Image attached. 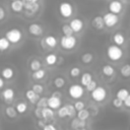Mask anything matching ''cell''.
Returning a JSON list of instances; mask_svg holds the SVG:
<instances>
[{
    "mask_svg": "<svg viewBox=\"0 0 130 130\" xmlns=\"http://www.w3.org/2000/svg\"><path fill=\"white\" fill-rule=\"evenodd\" d=\"M124 53L123 50L120 48V46L117 45H111L107 48V56L112 61H118L123 57Z\"/></svg>",
    "mask_w": 130,
    "mask_h": 130,
    "instance_id": "cell-1",
    "label": "cell"
},
{
    "mask_svg": "<svg viewBox=\"0 0 130 130\" xmlns=\"http://www.w3.org/2000/svg\"><path fill=\"white\" fill-rule=\"evenodd\" d=\"M74 11L73 5L68 1H62L59 4V13L63 18H69L72 16Z\"/></svg>",
    "mask_w": 130,
    "mask_h": 130,
    "instance_id": "cell-2",
    "label": "cell"
},
{
    "mask_svg": "<svg viewBox=\"0 0 130 130\" xmlns=\"http://www.w3.org/2000/svg\"><path fill=\"white\" fill-rule=\"evenodd\" d=\"M5 38L9 41L10 44H17L22 39V32L18 28H11L6 31Z\"/></svg>",
    "mask_w": 130,
    "mask_h": 130,
    "instance_id": "cell-3",
    "label": "cell"
},
{
    "mask_svg": "<svg viewBox=\"0 0 130 130\" xmlns=\"http://www.w3.org/2000/svg\"><path fill=\"white\" fill-rule=\"evenodd\" d=\"M76 43H77V40L76 38L71 35V36H64L61 38V41H60V45L62 47V49L64 50H72L76 47Z\"/></svg>",
    "mask_w": 130,
    "mask_h": 130,
    "instance_id": "cell-4",
    "label": "cell"
},
{
    "mask_svg": "<svg viewBox=\"0 0 130 130\" xmlns=\"http://www.w3.org/2000/svg\"><path fill=\"white\" fill-rule=\"evenodd\" d=\"M68 93L71 99L78 100V99L82 98V95L84 93V88L80 84H72V85H70V87L68 89Z\"/></svg>",
    "mask_w": 130,
    "mask_h": 130,
    "instance_id": "cell-5",
    "label": "cell"
},
{
    "mask_svg": "<svg viewBox=\"0 0 130 130\" xmlns=\"http://www.w3.org/2000/svg\"><path fill=\"white\" fill-rule=\"evenodd\" d=\"M91 99L95 102H103L107 98V90L103 86H96L93 90L90 91Z\"/></svg>",
    "mask_w": 130,
    "mask_h": 130,
    "instance_id": "cell-6",
    "label": "cell"
},
{
    "mask_svg": "<svg viewBox=\"0 0 130 130\" xmlns=\"http://www.w3.org/2000/svg\"><path fill=\"white\" fill-rule=\"evenodd\" d=\"M103 20H104V24L107 27H113L115 26L118 21H119V17L117 14L112 13V12H108L103 16Z\"/></svg>",
    "mask_w": 130,
    "mask_h": 130,
    "instance_id": "cell-7",
    "label": "cell"
},
{
    "mask_svg": "<svg viewBox=\"0 0 130 130\" xmlns=\"http://www.w3.org/2000/svg\"><path fill=\"white\" fill-rule=\"evenodd\" d=\"M27 29H28V32H29L31 36H34V37H40V36H42L43 32H44L43 26H42L41 24L37 23V22L30 23V24L28 25Z\"/></svg>",
    "mask_w": 130,
    "mask_h": 130,
    "instance_id": "cell-8",
    "label": "cell"
},
{
    "mask_svg": "<svg viewBox=\"0 0 130 130\" xmlns=\"http://www.w3.org/2000/svg\"><path fill=\"white\" fill-rule=\"evenodd\" d=\"M47 106L52 110H58L61 107V98L52 94L47 99Z\"/></svg>",
    "mask_w": 130,
    "mask_h": 130,
    "instance_id": "cell-9",
    "label": "cell"
},
{
    "mask_svg": "<svg viewBox=\"0 0 130 130\" xmlns=\"http://www.w3.org/2000/svg\"><path fill=\"white\" fill-rule=\"evenodd\" d=\"M109 10H110V12L115 13V14L118 15V14L123 10V4L121 3V1L113 0V1H111L110 4H109Z\"/></svg>",
    "mask_w": 130,
    "mask_h": 130,
    "instance_id": "cell-10",
    "label": "cell"
},
{
    "mask_svg": "<svg viewBox=\"0 0 130 130\" xmlns=\"http://www.w3.org/2000/svg\"><path fill=\"white\" fill-rule=\"evenodd\" d=\"M69 25H70V27L72 28L73 32H80V31L82 30V28H83V21H82L80 18L76 17V18H73V19L70 21Z\"/></svg>",
    "mask_w": 130,
    "mask_h": 130,
    "instance_id": "cell-11",
    "label": "cell"
},
{
    "mask_svg": "<svg viewBox=\"0 0 130 130\" xmlns=\"http://www.w3.org/2000/svg\"><path fill=\"white\" fill-rule=\"evenodd\" d=\"M40 8V5L38 4V2H28V1H23V9L27 12L30 13H36L38 12Z\"/></svg>",
    "mask_w": 130,
    "mask_h": 130,
    "instance_id": "cell-12",
    "label": "cell"
},
{
    "mask_svg": "<svg viewBox=\"0 0 130 130\" xmlns=\"http://www.w3.org/2000/svg\"><path fill=\"white\" fill-rule=\"evenodd\" d=\"M54 118V111L49 107L42 108V119L46 122L48 120H52Z\"/></svg>",
    "mask_w": 130,
    "mask_h": 130,
    "instance_id": "cell-13",
    "label": "cell"
},
{
    "mask_svg": "<svg viewBox=\"0 0 130 130\" xmlns=\"http://www.w3.org/2000/svg\"><path fill=\"white\" fill-rule=\"evenodd\" d=\"M91 25H92L95 29H98V30L103 29V28H104V26H105V24H104V20H103V17H102V16H100V15L94 16V17L91 19Z\"/></svg>",
    "mask_w": 130,
    "mask_h": 130,
    "instance_id": "cell-14",
    "label": "cell"
},
{
    "mask_svg": "<svg viewBox=\"0 0 130 130\" xmlns=\"http://www.w3.org/2000/svg\"><path fill=\"white\" fill-rule=\"evenodd\" d=\"M25 98L28 100V102H29L30 104H36V103L38 102V100L40 99L39 94L36 93L32 89H27V90L25 91Z\"/></svg>",
    "mask_w": 130,
    "mask_h": 130,
    "instance_id": "cell-15",
    "label": "cell"
},
{
    "mask_svg": "<svg viewBox=\"0 0 130 130\" xmlns=\"http://www.w3.org/2000/svg\"><path fill=\"white\" fill-rule=\"evenodd\" d=\"M10 8L12 9V11L18 13L23 9V0H13L11 1L10 4Z\"/></svg>",
    "mask_w": 130,
    "mask_h": 130,
    "instance_id": "cell-16",
    "label": "cell"
},
{
    "mask_svg": "<svg viewBox=\"0 0 130 130\" xmlns=\"http://www.w3.org/2000/svg\"><path fill=\"white\" fill-rule=\"evenodd\" d=\"M113 42H114V44L117 45V46H122V45H124V43H125V37H124V35H123L122 32H120V31L115 32V34L113 35Z\"/></svg>",
    "mask_w": 130,
    "mask_h": 130,
    "instance_id": "cell-17",
    "label": "cell"
},
{
    "mask_svg": "<svg viewBox=\"0 0 130 130\" xmlns=\"http://www.w3.org/2000/svg\"><path fill=\"white\" fill-rule=\"evenodd\" d=\"M14 75V71L11 67H4L1 70V77L3 79H11Z\"/></svg>",
    "mask_w": 130,
    "mask_h": 130,
    "instance_id": "cell-18",
    "label": "cell"
},
{
    "mask_svg": "<svg viewBox=\"0 0 130 130\" xmlns=\"http://www.w3.org/2000/svg\"><path fill=\"white\" fill-rule=\"evenodd\" d=\"M2 96L8 103V102L13 100V98H14V90L12 88H10V87H7V88H5L2 91Z\"/></svg>",
    "mask_w": 130,
    "mask_h": 130,
    "instance_id": "cell-19",
    "label": "cell"
},
{
    "mask_svg": "<svg viewBox=\"0 0 130 130\" xmlns=\"http://www.w3.org/2000/svg\"><path fill=\"white\" fill-rule=\"evenodd\" d=\"M57 61H58V56H57L56 54H53V53L48 54V55L46 56V58H45V62H46V64L49 65V66L55 65V64L57 63Z\"/></svg>",
    "mask_w": 130,
    "mask_h": 130,
    "instance_id": "cell-20",
    "label": "cell"
},
{
    "mask_svg": "<svg viewBox=\"0 0 130 130\" xmlns=\"http://www.w3.org/2000/svg\"><path fill=\"white\" fill-rule=\"evenodd\" d=\"M102 72H103V74H104L105 76L110 77V76L114 75V73H115V68H114L112 65H110V64H106V65H104V66L102 67Z\"/></svg>",
    "mask_w": 130,
    "mask_h": 130,
    "instance_id": "cell-21",
    "label": "cell"
},
{
    "mask_svg": "<svg viewBox=\"0 0 130 130\" xmlns=\"http://www.w3.org/2000/svg\"><path fill=\"white\" fill-rule=\"evenodd\" d=\"M91 80H92V75L89 72H84V73L81 74V77H80V83H81V85L86 86Z\"/></svg>",
    "mask_w": 130,
    "mask_h": 130,
    "instance_id": "cell-22",
    "label": "cell"
},
{
    "mask_svg": "<svg viewBox=\"0 0 130 130\" xmlns=\"http://www.w3.org/2000/svg\"><path fill=\"white\" fill-rule=\"evenodd\" d=\"M45 43L49 48H55L58 44V41L54 36H47L45 38Z\"/></svg>",
    "mask_w": 130,
    "mask_h": 130,
    "instance_id": "cell-23",
    "label": "cell"
},
{
    "mask_svg": "<svg viewBox=\"0 0 130 130\" xmlns=\"http://www.w3.org/2000/svg\"><path fill=\"white\" fill-rule=\"evenodd\" d=\"M85 127V121H82V120H79L77 117L74 118L71 122V128L72 129H78V128H83Z\"/></svg>",
    "mask_w": 130,
    "mask_h": 130,
    "instance_id": "cell-24",
    "label": "cell"
},
{
    "mask_svg": "<svg viewBox=\"0 0 130 130\" xmlns=\"http://www.w3.org/2000/svg\"><path fill=\"white\" fill-rule=\"evenodd\" d=\"M120 74L125 78L130 77V63H126L120 68Z\"/></svg>",
    "mask_w": 130,
    "mask_h": 130,
    "instance_id": "cell-25",
    "label": "cell"
},
{
    "mask_svg": "<svg viewBox=\"0 0 130 130\" xmlns=\"http://www.w3.org/2000/svg\"><path fill=\"white\" fill-rule=\"evenodd\" d=\"M46 75V71L42 68H40L39 70H36V71H32V74H31V77L34 79H37V80H41L45 77Z\"/></svg>",
    "mask_w": 130,
    "mask_h": 130,
    "instance_id": "cell-26",
    "label": "cell"
},
{
    "mask_svg": "<svg viewBox=\"0 0 130 130\" xmlns=\"http://www.w3.org/2000/svg\"><path fill=\"white\" fill-rule=\"evenodd\" d=\"M130 92H129V90L127 89V88H120V89H118L117 90V92H116V98H118L119 100H121V101H124L125 99H126V96L129 94Z\"/></svg>",
    "mask_w": 130,
    "mask_h": 130,
    "instance_id": "cell-27",
    "label": "cell"
},
{
    "mask_svg": "<svg viewBox=\"0 0 130 130\" xmlns=\"http://www.w3.org/2000/svg\"><path fill=\"white\" fill-rule=\"evenodd\" d=\"M89 111L86 110V109H82L80 111L77 112V118L79 120H82V121H86L88 118H89Z\"/></svg>",
    "mask_w": 130,
    "mask_h": 130,
    "instance_id": "cell-28",
    "label": "cell"
},
{
    "mask_svg": "<svg viewBox=\"0 0 130 130\" xmlns=\"http://www.w3.org/2000/svg\"><path fill=\"white\" fill-rule=\"evenodd\" d=\"M92 59H93V55L91 53H84L80 57V60L83 64H90L92 62Z\"/></svg>",
    "mask_w": 130,
    "mask_h": 130,
    "instance_id": "cell-29",
    "label": "cell"
},
{
    "mask_svg": "<svg viewBox=\"0 0 130 130\" xmlns=\"http://www.w3.org/2000/svg\"><path fill=\"white\" fill-rule=\"evenodd\" d=\"M5 114H6V116H7L8 118L13 119V118L16 117L17 112H16V110H15L14 107H12V106H8V107L5 108Z\"/></svg>",
    "mask_w": 130,
    "mask_h": 130,
    "instance_id": "cell-30",
    "label": "cell"
},
{
    "mask_svg": "<svg viewBox=\"0 0 130 130\" xmlns=\"http://www.w3.org/2000/svg\"><path fill=\"white\" fill-rule=\"evenodd\" d=\"M10 47V43L9 41L3 37V38H0V51L1 52H4V51H7Z\"/></svg>",
    "mask_w": 130,
    "mask_h": 130,
    "instance_id": "cell-31",
    "label": "cell"
},
{
    "mask_svg": "<svg viewBox=\"0 0 130 130\" xmlns=\"http://www.w3.org/2000/svg\"><path fill=\"white\" fill-rule=\"evenodd\" d=\"M15 110L18 114H24L27 110V105L26 103L24 102H20V103H17L16 106H15Z\"/></svg>",
    "mask_w": 130,
    "mask_h": 130,
    "instance_id": "cell-32",
    "label": "cell"
},
{
    "mask_svg": "<svg viewBox=\"0 0 130 130\" xmlns=\"http://www.w3.org/2000/svg\"><path fill=\"white\" fill-rule=\"evenodd\" d=\"M53 83L56 88H62L65 85V79L62 76H57V77H55Z\"/></svg>",
    "mask_w": 130,
    "mask_h": 130,
    "instance_id": "cell-33",
    "label": "cell"
},
{
    "mask_svg": "<svg viewBox=\"0 0 130 130\" xmlns=\"http://www.w3.org/2000/svg\"><path fill=\"white\" fill-rule=\"evenodd\" d=\"M29 68L31 71H36V70H39L40 68H42V63L40 60L38 59H34L30 61L29 63Z\"/></svg>",
    "mask_w": 130,
    "mask_h": 130,
    "instance_id": "cell-34",
    "label": "cell"
},
{
    "mask_svg": "<svg viewBox=\"0 0 130 130\" xmlns=\"http://www.w3.org/2000/svg\"><path fill=\"white\" fill-rule=\"evenodd\" d=\"M58 116L60 118H65V117H68V109H67V105L65 106H62L58 109V112H57Z\"/></svg>",
    "mask_w": 130,
    "mask_h": 130,
    "instance_id": "cell-35",
    "label": "cell"
},
{
    "mask_svg": "<svg viewBox=\"0 0 130 130\" xmlns=\"http://www.w3.org/2000/svg\"><path fill=\"white\" fill-rule=\"evenodd\" d=\"M61 30H62V32H63V35H64V36H71V35H73V34H74V32H73V30H72V28L70 27V25H69V24H67V23L62 25Z\"/></svg>",
    "mask_w": 130,
    "mask_h": 130,
    "instance_id": "cell-36",
    "label": "cell"
},
{
    "mask_svg": "<svg viewBox=\"0 0 130 130\" xmlns=\"http://www.w3.org/2000/svg\"><path fill=\"white\" fill-rule=\"evenodd\" d=\"M69 74H70V76H71V77H73V78L78 77V76L80 75V68H79V67H77V66L72 67V68L70 69Z\"/></svg>",
    "mask_w": 130,
    "mask_h": 130,
    "instance_id": "cell-37",
    "label": "cell"
},
{
    "mask_svg": "<svg viewBox=\"0 0 130 130\" xmlns=\"http://www.w3.org/2000/svg\"><path fill=\"white\" fill-rule=\"evenodd\" d=\"M31 89H32L36 93H38V94H41V93H43V91H44V87H43V85L40 84V83H35V84L32 85V87H31Z\"/></svg>",
    "mask_w": 130,
    "mask_h": 130,
    "instance_id": "cell-38",
    "label": "cell"
},
{
    "mask_svg": "<svg viewBox=\"0 0 130 130\" xmlns=\"http://www.w3.org/2000/svg\"><path fill=\"white\" fill-rule=\"evenodd\" d=\"M47 99L48 98H40L39 100H38V102L36 103L37 104V107H39V108H45V107H47Z\"/></svg>",
    "mask_w": 130,
    "mask_h": 130,
    "instance_id": "cell-39",
    "label": "cell"
},
{
    "mask_svg": "<svg viewBox=\"0 0 130 130\" xmlns=\"http://www.w3.org/2000/svg\"><path fill=\"white\" fill-rule=\"evenodd\" d=\"M73 107H74V109L76 110V112H78V111L84 109L85 105H84V103H83L82 101H77V102H75V103L73 104Z\"/></svg>",
    "mask_w": 130,
    "mask_h": 130,
    "instance_id": "cell-40",
    "label": "cell"
},
{
    "mask_svg": "<svg viewBox=\"0 0 130 130\" xmlns=\"http://www.w3.org/2000/svg\"><path fill=\"white\" fill-rule=\"evenodd\" d=\"M67 109H68V117H70V118L74 117L75 114H76V110L74 109L73 105H71V104L67 105Z\"/></svg>",
    "mask_w": 130,
    "mask_h": 130,
    "instance_id": "cell-41",
    "label": "cell"
},
{
    "mask_svg": "<svg viewBox=\"0 0 130 130\" xmlns=\"http://www.w3.org/2000/svg\"><path fill=\"white\" fill-rule=\"evenodd\" d=\"M96 86H98L96 81L92 79V80H91V81H90V82H89V83H88V84H87L85 87H86V90H87V91H91V90H93V89H94Z\"/></svg>",
    "mask_w": 130,
    "mask_h": 130,
    "instance_id": "cell-42",
    "label": "cell"
},
{
    "mask_svg": "<svg viewBox=\"0 0 130 130\" xmlns=\"http://www.w3.org/2000/svg\"><path fill=\"white\" fill-rule=\"evenodd\" d=\"M112 105H113L115 108H121L122 105H123V101L119 100L118 98H115V99L112 101Z\"/></svg>",
    "mask_w": 130,
    "mask_h": 130,
    "instance_id": "cell-43",
    "label": "cell"
},
{
    "mask_svg": "<svg viewBox=\"0 0 130 130\" xmlns=\"http://www.w3.org/2000/svg\"><path fill=\"white\" fill-rule=\"evenodd\" d=\"M34 113H35V115H36V117H37V118H39V119H42V109H41V108L37 107Z\"/></svg>",
    "mask_w": 130,
    "mask_h": 130,
    "instance_id": "cell-44",
    "label": "cell"
},
{
    "mask_svg": "<svg viewBox=\"0 0 130 130\" xmlns=\"http://www.w3.org/2000/svg\"><path fill=\"white\" fill-rule=\"evenodd\" d=\"M43 130H57V128L53 124H46L43 128Z\"/></svg>",
    "mask_w": 130,
    "mask_h": 130,
    "instance_id": "cell-45",
    "label": "cell"
},
{
    "mask_svg": "<svg viewBox=\"0 0 130 130\" xmlns=\"http://www.w3.org/2000/svg\"><path fill=\"white\" fill-rule=\"evenodd\" d=\"M123 104L127 107V108H130V93L126 96V99L123 101Z\"/></svg>",
    "mask_w": 130,
    "mask_h": 130,
    "instance_id": "cell-46",
    "label": "cell"
},
{
    "mask_svg": "<svg viewBox=\"0 0 130 130\" xmlns=\"http://www.w3.org/2000/svg\"><path fill=\"white\" fill-rule=\"evenodd\" d=\"M4 17H5V10H4V8H3V7H1V6H0V21H1V20H3V19H4Z\"/></svg>",
    "mask_w": 130,
    "mask_h": 130,
    "instance_id": "cell-47",
    "label": "cell"
},
{
    "mask_svg": "<svg viewBox=\"0 0 130 130\" xmlns=\"http://www.w3.org/2000/svg\"><path fill=\"white\" fill-rule=\"evenodd\" d=\"M46 125V123H45V121L44 120H42V119H40L39 121H38V126L40 127V128H44V126Z\"/></svg>",
    "mask_w": 130,
    "mask_h": 130,
    "instance_id": "cell-48",
    "label": "cell"
},
{
    "mask_svg": "<svg viewBox=\"0 0 130 130\" xmlns=\"http://www.w3.org/2000/svg\"><path fill=\"white\" fill-rule=\"evenodd\" d=\"M52 94H53V95H56V96H59V98H62V94H61L59 91H54Z\"/></svg>",
    "mask_w": 130,
    "mask_h": 130,
    "instance_id": "cell-49",
    "label": "cell"
},
{
    "mask_svg": "<svg viewBox=\"0 0 130 130\" xmlns=\"http://www.w3.org/2000/svg\"><path fill=\"white\" fill-rule=\"evenodd\" d=\"M4 86V79L2 77H0V89Z\"/></svg>",
    "mask_w": 130,
    "mask_h": 130,
    "instance_id": "cell-50",
    "label": "cell"
},
{
    "mask_svg": "<svg viewBox=\"0 0 130 130\" xmlns=\"http://www.w3.org/2000/svg\"><path fill=\"white\" fill-rule=\"evenodd\" d=\"M23 1H28V2H38L39 0H23Z\"/></svg>",
    "mask_w": 130,
    "mask_h": 130,
    "instance_id": "cell-51",
    "label": "cell"
},
{
    "mask_svg": "<svg viewBox=\"0 0 130 130\" xmlns=\"http://www.w3.org/2000/svg\"><path fill=\"white\" fill-rule=\"evenodd\" d=\"M75 130H86V129H85V127H83V128H78V129H75Z\"/></svg>",
    "mask_w": 130,
    "mask_h": 130,
    "instance_id": "cell-52",
    "label": "cell"
},
{
    "mask_svg": "<svg viewBox=\"0 0 130 130\" xmlns=\"http://www.w3.org/2000/svg\"><path fill=\"white\" fill-rule=\"evenodd\" d=\"M129 42H130V36H129Z\"/></svg>",
    "mask_w": 130,
    "mask_h": 130,
    "instance_id": "cell-53",
    "label": "cell"
},
{
    "mask_svg": "<svg viewBox=\"0 0 130 130\" xmlns=\"http://www.w3.org/2000/svg\"><path fill=\"white\" fill-rule=\"evenodd\" d=\"M118 1H121V0H118Z\"/></svg>",
    "mask_w": 130,
    "mask_h": 130,
    "instance_id": "cell-54",
    "label": "cell"
},
{
    "mask_svg": "<svg viewBox=\"0 0 130 130\" xmlns=\"http://www.w3.org/2000/svg\"><path fill=\"white\" fill-rule=\"evenodd\" d=\"M10 1H13V0H10Z\"/></svg>",
    "mask_w": 130,
    "mask_h": 130,
    "instance_id": "cell-55",
    "label": "cell"
},
{
    "mask_svg": "<svg viewBox=\"0 0 130 130\" xmlns=\"http://www.w3.org/2000/svg\"><path fill=\"white\" fill-rule=\"evenodd\" d=\"M129 1H130V0H129Z\"/></svg>",
    "mask_w": 130,
    "mask_h": 130,
    "instance_id": "cell-56",
    "label": "cell"
}]
</instances>
